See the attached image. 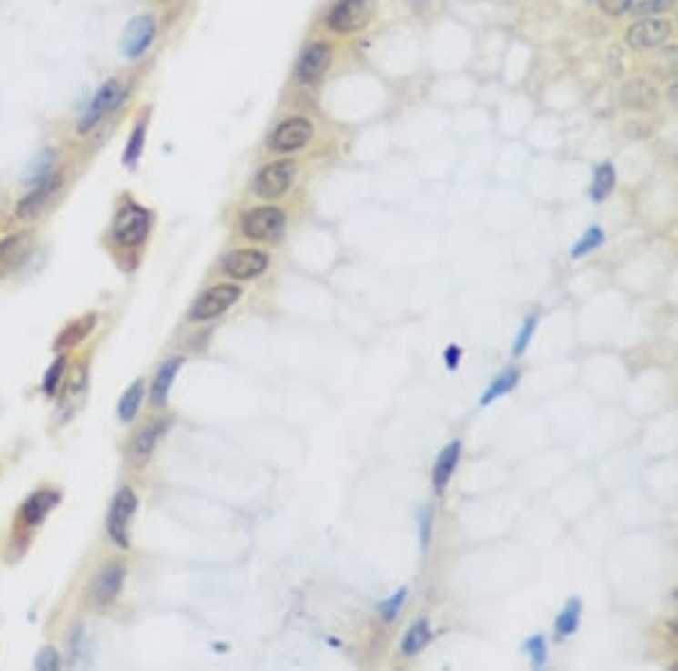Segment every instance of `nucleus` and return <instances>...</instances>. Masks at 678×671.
<instances>
[{"instance_id":"nucleus-1","label":"nucleus","mask_w":678,"mask_h":671,"mask_svg":"<svg viewBox=\"0 0 678 671\" xmlns=\"http://www.w3.org/2000/svg\"><path fill=\"white\" fill-rule=\"evenodd\" d=\"M373 0H338L329 9L324 25L330 35L349 36L362 32L371 23Z\"/></svg>"},{"instance_id":"nucleus-22","label":"nucleus","mask_w":678,"mask_h":671,"mask_svg":"<svg viewBox=\"0 0 678 671\" xmlns=\"http://www.w3.org/2000/svg\"><path fill=\"white\" fill-rule=\"evenodd\" d=\"M622 100L631 109H647V107H652L656 102V93H653V88L649 84L631 82L624 88V93H622Z\"/></svg>"},{"instance_id":"nucleus-40","label":"nucleus","mask_w":678,"mask_h":671,"mask_svg":"<svg viewBox=\"0 0 678 671\" xmlns=\"http://www.w3.org/2000/svg\"><path fill=\"white\" fill-rule=\"evenodd\" d=\"M670 100H672V105L678 107V82L674 84V86H672V91H670Z\"/></svg>"},{"instance_id":"nucleus-6","label":"nucleus","mask_w":678,"mask_h":671,"mask_svg":"<svg viewBox=\"0 0 678 671\" xmlns=\"http://www.w3.org/2000/svg\"><path fill=\"white\" fill-rule=\"evenodd\" d=\"M297 177V163L292 158H278L271 161L256 175L254 192L260 199H280L292 188Z\"/></svg>"},{"instance_id":"nucleus-27","label":"nucleus","mask_w":678,"mask_h":671,"mask_svg":"<svg viewBox=\"0 0 678 671\" xmlns=\"http://www.w3.org/2000/svg\"><path fill=\"white\" fill-rule=\"evenodd\" d=\"M612 186H615V170H612L611 163H602V166L595 170V177H592L591 199L604 201L606 195L612 190Z\"/></svg>"},{"instance_id":"nucleus-13","label":"nucleus","mask_w":678,"mask_h":671,"mask_svg":"<svg viewBox=\"0 0 678 671\" xmlns=\"http://www.w3.org/2000/svg\"><path fill=\"white\" fill-rule=\"evenodd\" d=\"M667 36H670V23L663 21V18H644V21L631 25L629 32H626V41L635 50L656 48Z\"/></svg>"},{"instance_id":"nucleus-32","label":"nucleus","mask_w":678,"mask_h":671,"mask_svg":"<svg viewBox=\"0 0 678 671\" xmlns=\"http://www.w3.org/2000/svg\"><path fill=\"white\" fill-rule=\"evenodd\" d=\"M405 597H407V590L403 588V590H399L396 595H391L387 602H382L380 606H378V610H380V617L385 619V622H394V619L399 617L400 608H403Z\"/></svg>"},{"instance_id":"nucleus-16","label":"nucleus","mask_w":678,"mask_h":671,"mask_svg":"<svg viewBox=\"0 0 678 671\" xmlns=\"http://www.w3.org/2000/svg\"><path fill=\"white\" fill-rule=\"evenodd\" d=\"M59 500H62V495H59L57 491H36L35 495L27 497L25 504H23V509H21V515H23V520H25V524L36 527V524L44 523L46 515H48L50 511L59 504Z\"/></svg>"},{"instance_id":"nucleus-14","label":"nucleus","mask_w":678,"mask_h":671,"mask_svg":"<svg viewBox=\"0 0 678 671\" xmlns=\"http://www.w3.org/2000/svg\"><path fill=\"white\" fill-rule=\"evenodd\" d=\"M30 233H9L0 240V279L21 267L30 251Z\"/></svg>"},{"instance_id":"nucleus-39","label":"nucleus","mask_w":678,"mask_h":671,"mask_svg":"<svg viewBox=\"0 0 678 671\" xmlns=\"http://www.w3.org/2000/svg\"><path fill=\"white\" fill-rule=\"evenodd\" d=\"M443 360H446V366L450 371H455L457 366H460V360H461V349L460 346H448V351L443 353Z\"/></svg>"},{"instance_id":"nucleus-23","label":"nucleus","mask_w":678,"mask_h":671,"mask_svg":"<svg viewBox=\"0 0 678 671\" xmlns=\"http://www.w3.org/2000/svg\"><path fill=\"white\" fill-rule=\"evenodd\" d=\"M96 323H97L96 314H88V317H82L79 321L70 323L66 330L59 335L57 349H62V346H77L79 341L84 340V337L91 335V330L96 328Z\"/></svg>"},{"instance_id":"nucleus-28","label":"nucleus","mask_w":678,"mask_h":671,"mask_svg":"<svg viewBox=\"0 0 678 671\" xmlns=\"http://www.w3.org/2000/svg\"><path fill=\"white\" fill-rule=\"evenodd\" d=\"M145 134H147V127H145V120L136 122L132 136H129V140H127V147H125V154H123V163H125V166L134 168L136 161H138V158L143 157Z\"/></svg>"},{"instance_id":"nucleus-17","label":"nucleus","mask_w":678,"mask_h":671,"mask_svg":"<svg viewBox=\"0 0 678 671\" xmlns=\"http://www.w3.org/2000/svg\"><path fill=\"white\" fill-rule=\"evenodd\" d=\"M460 454H461L460 441H452V443L446 445V448L441 450V454H439L437 463H434V473H432V484H434V491H437L439 495L446 491L448 482H450V477H452V473H455L457 463H460Z\"/></svg>"},{"instance_id":"nucleus-8","label":"nucleus","mask_w":678,"mask_h":671,"mask_svg":"<svg viewBox=\"0 0 678 671\" xmlns=\"http://www.w3.org/2000/svg\"><path fill=\"white\" fill-rule=\"evenodd\" d=\"M242 297V290L238 285H215V288L206 290L202 297L193 303L190 310V321H208V319L219 317L233 308Z\"/></svg>"},{"instance_id":"nucleus-11","label":"nucleus","mask_w":678,"mask_h":671,"mask_svg":"<svg viewBox=\"0 0 678 671\" xmlns=\"http://www.w3.org/2000/svg\"><path fill=\"white\" fill-rule=\"evenodd\" d=\"M157 36V18L152 14H140L129 21L125 27L123 41H120V50L127 59H140L149 50Z\"/></svg>"},{"instance_id":"nucleus-12","label":"nucleus","mask_w":678,"mask_h":671,"mask_svg":"<svg viewBox=\"0 0 678 671\" xmlns=\"http://www.w3.org/2000/svg\"><path fill=\"white\" fill-rule=\"evenodd\" d=\"M269 267V256L260 249H238L222 260L224 274L231 279H256Z\"/></svg>"},{"instance_id":"nucleus-19","label":"nucleus","mask_w":678,"mask_h":671,"mask_svg":"<svg viewBox=\"0 0 678 671\" xmlns=\"http://www.w3.org/2000/svg\"><path fill=\"white\" fill-rule=\"evenodd\" d=\"M181 364H184V358H170L166 364L161 366V369H158L157 378H154V384H152V405L154 407H163L167 402V393H170L172 382H175Z\"/></svg>"},{"instance_id":"nucleus-35","label":"nucleus","mask_w":678,"mask_h":671,"mask_svg":"<svg viewBox=\"0 0 678 671\" xmlns=\"http://www.w3.org/2000/svg\"><path fill=\"white\" fill-rule=\"evenodd\" d=\"M35 667L39 671H57L59 669V654L57 649L53 646H46V649L39 651L35 660Z\"/></svg>"},{"instance_id":"nucleus-4","label":"nucleus","mask_w":678,"mask_h":671,"mask_svg":"<svg viewBox=\"0 0 678 671\" xmlns=\"http://www.w3.org/2000/svg\"><path fill=\"white\" fill-rule=\"evenodd\" d=\"M149 229H152V215L147 208L127 201L123 208L118 210L114 219V229H111V236L123 247H138L140 242L147 238Z\"/></svg>"},{"instance_id":"nucleus-41","label":"nucleus","mask_w":678,"mask_h":671,"mask_svg":"<svg viewBox=\"0 0 678 671\" xmlns=\"http://www.w3.org/2000/svg\"><path fill=\"white\" fill-rule=\"evenodd\" d=\"M674 606H676V613H678V590L674 593Z\"/></svg>"},{"instance_id":"nucleus-3","label":"nucleus","mask_w":678,"mask_h":671,"mask_svg":"<svg viewBox=\"0 0 678 671\" xmlns=\"http://www.w3.org/2000/svg\"><path fill=\"white\" fill-rule=\"evenodd\" d=\"M315 136V125L306 116H288L271 129L268 145L271 152L289 154L310 145Z\"/></svg>"},{"instance_id":"nucleus-21","label":"nucleus","mask_w":678,"mask_h":671,"mask_svg":"<svg viewBox=\"0 0 678 671\" xmlns=\"http://www.w3.org/2000/svg\"><path fill=\"white\" fill-rule=\"evenodd\" d=\"M518 380H521V373H518V371H513V369H509V371H504V373H500L498 378H495L493 382H491V387L486 389L484 393H481L480 405L481 407L491 405V402H493L495 398L507 396L509 391H513V389H516Z\"/></svg>"},{"instance_id":"nucleus-10","label":"nucleus","mask_w":678,"mask_h":671,"mask_svg":"<svg viewBox=\"0 0 678 671\" xmlns=\"http://www.w3.org/2000/svg\"><path fill=\"white\" fill-rule=\"evenodd\" d=\"M136 506H138V500H136L134 491L125 486L123 491H118V495L114 497L109 518H106V529H109L111 541L123 549L129 547V524H132Z\"/></svg>"},{"instance_id":"nucleus-24","label":"nucleus","mask_w":678,"mask_h":671,"mask_svg":"<svg viewBox=\"0 0 678 671\" xmlns=\"http://www.w3.org/2000/svg\"><path fill=\"white\" fill-rule=\"evenodd\" d=\"M430 637H432L430 624L425 622V619H420V622H416L414 626L407 631V635L403 637V645H400V651H403V656H407V658H410V656H416L425 645H428Z\"/></svg>"},{"instance_id":"nucleus-2","label":"nucleus","mask_w":678,"mask_h":671,"mask_svg":"<svg viewBox=\"0 0 678 671\" xmlns=\"http://www.w3.org/2000/svg\"><path fill=\"white\" fill-rule=\"evenodd\" d=\"M333 59L335 50L329 41H310L301 50V55H299L297 66H294V79L301 86H315V84H319L326 77V73L333 66Z\"/></svg>"},{"instance_id":"nucleus-31","label":"nucleus","mask_w":678,"mask_h":671,"mask_svg":"<svg viewBox=\"0 0 678 671\" xmlns=\"http://www.w3.org/2000/svg\"><path fill=\"white\" fill-rule=\"evenodd\" d=\"M525 651H527V654H530L531 665H534L536 669L545 667V663H547V645H545V637H541V635L530 637V640L525 642Z\"/></svg>"},{"instance_id":"nucleus-7","label":"nucleus","mask_w":678,"mask_h":671,"mask_svg":"<svg viewBox=\"0 0 678 671\" xmlns=\"http://www.w3.org/2000/svg\"><path fill=\"white\" fill-rule=\"evenodd\" d=\"M62 186V172H53V175L46 177L44 181L32 186V190L16 204V218L23 219V222H35V219H39L41 213L50 206V201L59 195Z\"/></svg>"},{"instance_id":"nucleus-29","label":"nucleus","mask_w":678,"mask_h":671,"mask_svg":"<svg viewBox=\"0 0 678 671\" xmlns=\"http://www.w3.org/2000/svg\"><path fill=\"white\" fill-rule=\"evenodd\" d=\"M602 244H604V231H602L600 227H591L586 233H583L582 240L574 244L572 251H570V256L582 258V256H586V253L595 251V249L602 247Z\"/></svg>"},{"instance_id":"nucleus-5","label":"nucleus","mask_w":678,"mask_h":671,"mask_svg":"<svg viewBox=\"0 0 678 671\" xmlns=\"http://www.w3.org/2000/svg\"><path fill=\"white\" fill-rule=\"evenodd\" d=\"M123 100L125 86L118 79H109V82L102 84V86L97 88L96 96H93L91 105L86 107V111H84L82 118L77 122L79 134H88V131L96 129L102 120H106L116 109H118Z\"/></svg>"},{"instance_id":"nucleus-26","label":"nucleus","mask_w":678,"mask_h":671,"mask_svg":"<svg viewBox=\"0 0 678 671\" xmlns=\"http://www.w3.org/2000/svg\"><path fill=\"white\" fill-rule=\"evenodd\" d=\"M579 617H582V602L579 599H570L565 604V608L561 610V615L556 617L554 628L561 637L574 635V631L579 628Z\"/></svg>"},{"instance_id":"nucleus-34","label":"nucleus","mask_w":678,"mask_h":671,"mask_svg":"<svg viewBox=\"0 0 678 671\" xmlns=\"http://www.w3.org/2000/svg\"><path fill=\"white\" fill-rule=\"evenodd\" d=\"M536 326H539V319H536V317H530L525 323H522L521 332H518V337H516V344H513V355L525 353L527 346H530V341H531V337H534Z\"/></svg>"},{"instance_id":"nucleus-37","label":"nucleus","mask_w":678,"mask_h":671,"mask_svg":"<svg viewBox=\"0 0 678 671\" xmlns=\"http://www.w3.org/2000/svg\"><path fill=\"white\" fill-rule=\"evenodd\" d=\"M432 538V509H420V547L428 549Z\"/></svg>"},{"instance_id":"nucleus-36","label":"nucleus","mask_w":678,"mask_h":671,"mask_svg":"<svg viewBox=\"0 0 678 671\" xmlns=\"http://www.w3.org/2000/svg\"><path fill=\"white\" fill-rule=\"evenodd\" d=\"M672 5H674V0H643V3L635 7V14H638V16H643V14H661L667 12Z\"/></svg>"},{"instance_id":"nucleus-9","label":"nucleus","mask_w":678,"mask_h":671,"mask_svg":"<svg viewBox=\"0 0 678 671\" xmlns=\"http://www.w3.org/2000/svg\"><path fill=\"white\" fill-rule=\"evenodd\" d=\"M242 236L249 240H268L278 236L285 227V213L276 206H258L242 215Z\"/></svg>"},{"instance_id":"nucleus-18","label":"nucleus","mask_w":678,"mask_h":671,"mask_svg":"<svg viewBox=\"0 0 678 671\" xmlns=\"http://www.w3.org/2000/svg\"><path fill=\"white\" fill-rule=\"evenodd\" d=\"M163 430H166V423H152L149 427H145L138 436H136L132 450H129V459H132V463L136 468L145 466V463L152 459V452H154V448H157V441H158V436L163 434Z\"/></svg>"},{"instance_id":"nucleus-15","label":"nucleus","mask_w":678,"mask_h":671,"mask_svg":"<svg viewBox=\"0 0 678 671\" xmlns=\"http://www.w3.org/2000/svg\"><path fill=\"white\" fill-rule=\"evenodd\" d=\"M125 570L120 565H106L100 574L93 581V599L97 606H109L116 597H118L120 588H123Z\"/></svg>"},{"instance_id":"nucleus-38","label":"nucleus","mask_w":678,"mask_h":671,"mask_svg":"<svg viewBox=\"0 0 678 671\" xmlns=\"http://www.w3.org/2000/svg\"><path fill=\"white\" fill-rule=\"evenodd\" d=\"M600 7L609 16H622L631 7V0H600Z\"/></svg>"},{"instance_id":"nucleus-33","label":"nucleus","mask_w":678,"mask_h":671,"mask_svg":"<svg viewBox=\"0 0 678 671\" xmlns=\"http://www.w3.org/2000/svg\"><path fill=\"white\" fill-rule=\"evenodd\" d=\"M656 70L661 75H676L678 73V48L676 46H670V48L663 50L661 55L656 57Z\"/></svg>"},{"instance_id":"nucleus-30","label":"nucleus","mask_w":678,"mask_h":671,"mask_svg":"<svg viewBox=\"0 0 678 671\" xmlns=\"http://www.w3.org/2000/svg\"><path fill=\"white\" fill-rule=\"evenodd\" d=\"M64 371H66V358H64V355H59V358L55 360L53 366H50V369L46 371V375H44V393H46V396H53V393L57 391L59 382H62V378H64Z\"/></svg>"},{"instance_id":"nucleus-20","label":"nucleus","mask_w":678,"mask_h":671,"mask_svg":"<svg viewBox=\"0 0 678 671\" xmlns=\"http://www.w3.org/2000/svg\"><path fill=\"white\" fill-rule=\"evenodd\" d=\"M55 158H57V152H55V149H50V147L44 149V152H41L39 157L30 163L25 177H23V183H25V186H36V183L44 181L46 177L53 175Z\"/></svg>"},{"instance_id":"nucleus-25","label":"nucleus","mask_w":678,"mask_h":671,"mask_svg":"<svg viewBox=\"0 0 678 671\" xmlns=\"http://www.w3.org/2000/svg\"><path fill=\"white\" fill-rule=\"evenodd\" d=\"M143 391H145V384H143V380H138V382H134L132 387L123 393L120 405H118L120 421L132 423V421L136 419V414H138V410H140V402H143Z\"/></svg>"}]
</instances>
